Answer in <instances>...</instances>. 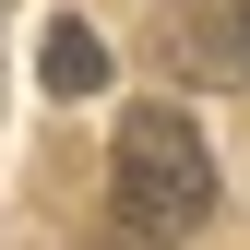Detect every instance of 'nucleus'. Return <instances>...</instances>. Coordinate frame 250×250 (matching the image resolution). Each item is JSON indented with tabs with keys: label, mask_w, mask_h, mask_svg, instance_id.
Here are the masks:
<instances>
[{
	"label": "nucleus",
	"mask_w": 250,
	"mask_h": 250,
	"mask_svg": "<svg viewBox=\"0 0 250 250\" xmlns=\"http://www.w3.org/2000/svg\"><path fill=\"white\" fill-rule=\"evenodd\" d=\"M203 214H214L203 131L179 107H131L119 143H107V227L131 238V250H179V238H203Z\"/></svg>",
	"instance_id": "obj_1"
},
{
	"label": "nucleus",
	"mask_w": 250,
	"mask_h": 250,
	"mask_svg": "<svg viewBox=\"0 0 250 250\" xmlns=\"http://www.w3.org/2000/svg\"><path fill=\"white\" fill-rule=\"evenodd\" d=\"M167 60L191 83L250 96V0H179V12H167Z\"/></svg>",
	"instance_id": "obj_2"
},
{
	"label": "nucleus",
	"mask_w": 250,
	"mask_h": 250,
	"mask_svg": "<svg viewBox=\"0 0 250 250\" xmlns=\"http://www.w3.org/2000/svg\"><path fill=\"white\" fill-rule=\"evenodd\" d=\"M36 83H48V96H96V83H107V48H96V24H48V48H36Z\"/></svg>",
	"instance_id": "obj_3"
}]
</instances>
